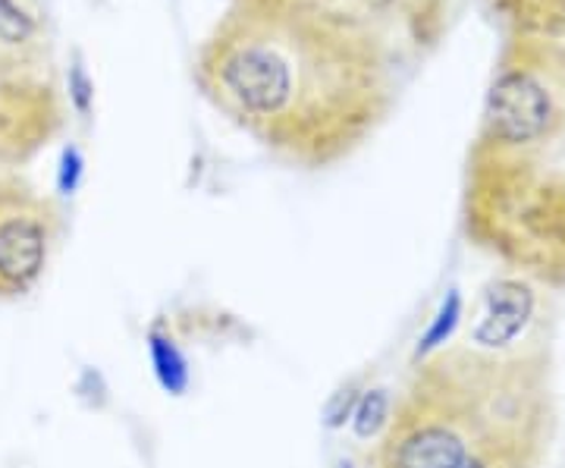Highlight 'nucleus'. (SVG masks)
<instances>
[{
    "instance_id": "39448f33",
    "label": "nucleus",
    "mask_w": 565,
    "mask_h": 468,
    "mask_svg": "<svg viewBox=\"0 0 565 468\" xmlns=\"http://www.w3.org/2000/svg\"><path fill=\"white\" fill-rule=\"evenodd\" d=\"M35 35V22L17 0H0V44L20 47Z\"/></svg>"
},
{
    "instance_id": "7ed1b4c3",
    "label": "nucleus",
    "mask_w": 565,
    "mask_h": 468,
    "mask_svg": "<svg viewBox=\"0 0 565 468\" xmlns=\"http://www.w3.org/2000/svg\"><path fill=\"white\" fill-rule=\"evenodd\" d=\"M556 104L531 73H505L490 88L484 110L487 142L500 151H527L553 132Z\"/></svg>"
},
{
    "instance_id": "20e7f679",
    "label": "nucleus",
    "mask_w": 565,
    "mask_h": 468,
    "mask_svg": "<svg viewBox=\"0 0 565 468\" xmlns=\"http://www.w3.org/2000/svg\"><path fill=\"white\" fill-rule=\"evenodd\" d=\"M51 252L47 211L29 195H0V296L35 284Z\"/></svg>"
},
{
    "instance_id": "0eeeda50",
    "label": "nucleus",
    "mask_w": 565,
    "mask_h": 468,
    "mask_svg": "<svg viewBox=\"0 0 565 468\" xmlns=\"http://www.w3.org/2000/svg\"><path fill=\"white\" fill-rule=\"evenodd\" d=\"M151 355H154V365H158V374H161L163 387L173 390V393L185 387V362H182L180 355L173 352L170 343H163L158 333L151 337Z\"/></svg>"
},
{
    "instance_id": "423d86ee",
    "label": "nucleus",
    "mask_w": 565,
    "mask_h": 468,
    "mask_svg": "<svg viewBox=\"0 0 565 468\" xmlns=\"http://www.w3.org/2000/svg\"><path fill=\"white\" fill-rule=\"evenodd\" d=\"M390 412H393V400L386 396L384 390H374L371 396H364L362 406L355 412V418H359V434L362 437H377V434H384L386 422H390Z\"/></svg>"
},
{
    "instance_id": "f03ea898",
    "label": "nucleus",
    "mask_w": 565,
    "mask_h": 468,
    "mask_svg": "<svg viewBox=\"0 0 565 468\" xmlns=\"http://www.w3.org/2000/svg\"><path fill=\"white\" fill-rule=\"evenodd\" d=\"M207 85L264 142L302 161L340 155L371 117V79L349 44L305 17H252L214 41Z\"/></svg>"
},
{
    "instance_id": "f257e3e1",
    "label": "nucleus",
    "mask_w": 565,
    "mask_h": 468,
    "mask_svg": "<svg viewBox=\"0 0 565 468\" xmlns=\"http://www.w3.org/2000/svg\"><path fill=\"white\" fill-rule=\"evenodd\" d=\"M550 337L430 349L393 400L374 468H544L556 440Z\"/></svg>"
}]
</instances>
